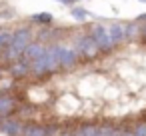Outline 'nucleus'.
I'll return each mask as SVG.
<instances>
[{
  "mask_svg": "<svg viewBox=\"0 0 146 136\" xmlns=\"http://www.w3.org/2000/svg\"><path fill=\"white\" fill-rule=\"evenodd\" d=\"M142 2H146V0H142Z\"/></svg>",
  "mask_w": 146,
  "mask_h": 136,
  "instance_id": "26",
  "label": "nucleus"
},
{
  "mask_svg": "<svg viewBox=\"0 0 146 136\" xmlns=\"http://www.w3.org/2000/svg\"><path fill=\"white\" fill-rule=\"evenodd\" d=\"M134 20H136L138 24H142V22H146V12H144V14H138V16L134 18Z\"/></svg>",
  "mask_w": 146,
  "mask_h": 136,
  "instance_id": "22",
  "label": "nucleus"
},
{
  "mask_svg": "<svg viewBox=\"0 0 146 136\" xmlns=\"http://www.w3.org/2000/svg\"><path fill=\"white\" fill-rule=\"evenodd\" d=\"M108 34H110V40H112L114 48L126 42V40H124V24H122V22H112V24L108 26Z\"/></svg>",
  "mask_w": 146,
  "mask_h": 136,
  "instance_id": "10",
  "label": "nucleus"
},
{
  "mask_svg": "<svg viewBox=\"0 0 146 136\" xmlns=\"http://www.w3.org/2000/svg\"><path fill=\"white\" fill-rule=\"evenodd\" d=\"M76 2H80V0H64V6H72V4H76Z\"/></svg>",
  "mask_w": 146,
  "mask_h": 136,
  "instance_id": "23",
  "label": "nucleus"
},
{
  "mask_svg": "<svg viewBox=\"0 0 146 136\" xmlns=\"http://www.w3.org/2000/svg\"><path fill=\"white\" fill-rule=\"evenodd\" d=\"M54 2H60V4H64V0H54Z\"/></svg>",
  "mask_w": 146,
  "mask_h": 136,
  "instance_id": "25",
  "label": "nucleus"
},
{
  "mask_svg": "<svg viewBox=\"0 0 146 136\" xmlns=\"http://www.w3.org/2000/svg\"><path fill=\"white\" fill-rule=\"evenodd\" d=\"M58 136H74V130L72 128H64V130L58 132Z\"/></svg>",
  "mask_w": 146,
  "mask_h": 136,
  "instance_id": "19",
  "label": "nucleus"
},
{
  "mask_svg": "<svg viewBox=\"0 0 146 136\" xmlns=\"http://www.w3.org/2000/svg\"><path fill=\"white\" fill-rule=\"evenodd\" d=\"M100 130V124L96 122H84L78 128H74V136H96Z\"/></svg>",
  "mask_w": 146,
  "mask_h": 136,
  "instance_id": "12",
  "label": "nucleus"
},
{
  "mask_svg": "<svg viewBox=\"0 0 146 136\" xmlns=\"http://www.w3.org/2000/svg\"><path fill=\"white\" fill-rule=\"evenodd\" d=\"M10 32H12V28L0 24V54H2V50L6 48V44L10 42Z\"/></svg>",
  "mask_w": 146,
  "mask_h": 136,
  "instance_id": "16",
  "label": "nucleus"
},
{
  "mask_svg": "<svg viewBox=\"0 0 146 136\" xmlns=\"http://www.w3.org/2000/svg\"><path fill=\"white\" fill-rule=\"evenodd\" d=\"M120 136H134V130L132 128H124V130H120Z\"/></svg>",
  "mask_w": 146,
  "mask_h": 136,
  "instance_id": "21",
  "label": "nucleus"
},
{
  "mask_svg": "<svg viewBox=\"0 0 146 136\" xmlns=\"http://www.w3.org/2000/svg\"><path fill=\"white\" fill-rule=\"evenodd\" d=\"M54 22V16L50 12H36L30 16V24H36V26H52Z\"/></svg>",
  "mask_w": 146,
  "mask_h": 136,
  "instance_id": "14",
  "label": "nucleus"
},
{
  "mask_svg": "<svg viewBox=\"0 0 146 136\" xmlns=\"http://www.w3.org/2000/svg\"><path fill=\"white\" fill-rule=\"evenodd\" d=\"M24 128V120H20L18 116H8L0 120V132L4 136H20Z\"/></svg>",
  "mask_w": 146,
  "mask_h": 136,
  "instance_id": "8",
  "label": "nucleus"
},
{
  "mask_svg": "<svg viewBox=\"0 0 146 136\" xmlns=\"http://www.w3.org/2000/svg\"><path fill=\"white\" fill-rule=\"evenodd\" d=\"M18 98L14 92H0V120L14 116L16 108H18Z\"/></svg>",
  "mask_w": 146,
  "mask_h": 136,
  "instance_id": "6",
  "label": "nucleus"
},
{
  "mask_svg": "<svg viewBox=\"0 0 146 136\" xmlns=\"http://www.w3.org/2000/svg\"><path fill=\"white\" fill-rule=\"evenodd\" d=\"M112 136H120V130H116V132H114V134H112Z\"/></svg>",
  "mask_w": 146,
  "mask_h": 136,
  "instance_id": "24",
  "label": "nucleus"
},
{
  "mask_svg": "<svg viewBox=\"0 0 146 136\" xmlns=\"http://www.w3.org/2000/svg\"><path fill=\"white\" fill-rule=\"evenodd\" d=\"M136 38H140V24H138L136 20L126 22V24H124V40H126V42H132V40H136Z\"/></svg>",
  "mask_w": 146,
  "mask_h": 136,
  "instance_id": "13",
  "label": "nucleus"
},
{
  "mask_svg": "<svg viewBox=\"0 0 146 136\" xmlns=\"http://www.w3.org/2000/svg\"><path fill=\"white\" fill-rule=\"evenodd\" d=\"M6 72L12 80H24L30 76V62L24 58H18V60L6 64Z\"/></svg>",
  "mask_w": 146,
  "mask_h": 136,
  "instance_id": "7",
  "label": "nucleus"
},
{
  "mask_svg": "<svg viewBox=\"0 0 146 136\" xmlns=\"http://www.w3.org/2000/svg\"><path fill=\"white\" fill-rule=\"evenodd\" d=\"M46 46H48V44H42V42H38V40H32V42L24 48L22 58H24V60H28V62H34L36 58H40V56L44 54Z\"/></svg>",
  "mask_w": 146,
  "mask_h": 136,
  "instance_id": "9",
  "label": "nucleus"
},
{
  "mask_svg": "<svg viewBox=\"0 0 146 136\" xmlns=\"http://www.w3.org/2000/svg\"><path fill=\"white\" fill-rule=\"evenodd\" d=\"M56 46V56H58V64H60V70H74L80 62V56L76 54V50L68 44H60V42H54Z\"/></svg>",
  "mask_w": 146,
  "mask_h": 136,
  "instance_id": "4",
  "label": "nucleus"
},
{
  "mask_svg": "<svg viewBox=\"0 0 146 136\" xmlns=\"http://www.w3.org/2000/svg\"><path fill=\"white\" fill-rule=\"evenodd\" d=\"M140 38H142V42H146V22L140 24Z\"/></svg>",
  "mask_w": 146,
  "mask_h": 136,
  "instance_id": "20",
  "label": "nucleus"
},
{
  "mask_svg": "<svg viewBox=\"0 0 146 136\" xmlns=\"http://www.w3.org/2000/svg\"><path fill=\"white\" fill-rule=\"evenodd\" d=\"M134 136H146V122L142 120V122H138V124H134Z\"/></svg>",
  "mask_w": 146,
  "mask_h": 136,
  "instance_id": "17",
  "label": "nucleus"
},
{
  "mask_svg": "<svg viewBox=\"0 0 146 136\" xmlns=\"http://www.w3.org/2000/svg\"><path fill=\"white\" fill-rule=\"evenodd\" d=\"M58 132H60L58 124H46V134L48 136H58Z\"/></svg>",
  "mask_w": 146,
  "mask_h": 136,
  "instance_id": "18",
  "label": "nucleus"
},
{
  "mask_svg": "<svg viewBox=\"0 0 146 136\" xmlns=\"http://www.w3.org/2000/svg\"><path fill=\"white\" fill-rule=\"evenodd\" d=\"M34 40V30L30 24H18L12 28L10 32V42L6 44V48L2 50V54H0V64L6 66L18 58H22V52L24 48Z\"/></svg>",
  "mask_w": 146,
  "mask_h": 136,
  "instance_id": "1",
  "label": "nucleus"
},
{
  "mask_svg": "<svg viewBox=\"0 0 146 136\" xmlns=\"http://www.w3.org/2000/svg\"><path fill=\"white\" fill-rule=\"evenodd\" d=\"M60 70V64H58V56H56V46L54 44H48L44 54L40 58H36L34 62H30V76L32 78H48L52 76L54 72Z\"/></svg>",
  "mask_w": 146,
  "mask_h": 136,
  "instance_id": "2",
  "label": "nucleus"
},
{
  "mask_svg": "<svg viewBox=\"0 0 146 136\" xmlns=\"http://www.w3.org/2000/svg\"><path fill=\"white\" fill-rule=\"evenodd\" d=\"M72 48L76 50V54L80 56V58H84V60H92V58H96L98 54H100V50H98V46H96V42L92 40V36L90 34H78V36H74V42H72Z\"/></svg>",
  "mask_w": 146,
  "mask_h": 136,
  "instance_id": "3",
  "label": "nucleus"
},
{
  "mask_svg": "<svg viewBox=\"0 0 146 136\" xmlns=\"http://www.w3.org/2000/svg\"><path fill=\"white\" fill-rule=\"evenodd\" d=\"M20 136H48L46 134V124H40V122H24V128H22V134Z\"/></svg>",
  "mask_w": 146,
  "mask_h": 136,
  "instance_id": "11",
  "label": "nucleus"
},
{
  "mask_svg": "<svg viewBox=\"0 0 146 136\" xmlns=\"http://www.w3.org/2000/svg\"><path fill=\"white\" fill-rule=\"evenodd\" d=\"M90 36H92V40L96 42V46H98V50H100V54H108V52H112L114 50V44H112V40H110V34H108V26H104V24H94L92 28H90V32H88Z\"/></svg>",
  "mask_w": 146,
  "mask_h": 136,
  "instance_id": "5",
  "label": "nucleus"
},
{
  "mask_svg": "<svg viewBox=\"0 0 146 136\" xmlns=\"http://www.w3.org/2000/svg\"><path fill=\"white\" fill-rule=\"evenodd\" d=\"M70 16H72L74 20H78V22H84L86 18H90V12H88L86 8H82V6H72Z\"/></svg>",
  "mask_w": 146,
  "mask_h": 136,
  "instance_id": "15",
  "label": "nucleus"
}]
</instances>
